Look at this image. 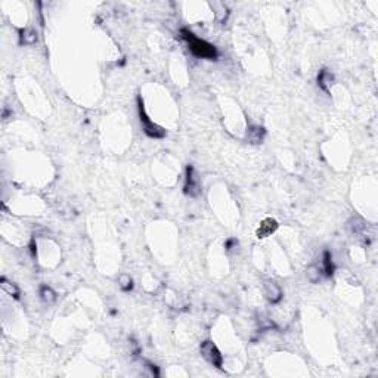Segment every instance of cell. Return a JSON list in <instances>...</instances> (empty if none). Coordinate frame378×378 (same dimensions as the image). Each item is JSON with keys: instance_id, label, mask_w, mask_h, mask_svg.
Segmentation results:
<instances>
[{"instance_id": "1", "label": "cell", "mask_w": 378, "mask_h": 378, "mask_svg": "<svg viewBox=\"0 0 378 378\" xmlns=\"http://www.w3.org/2000/svg\"><path fill=\"white\" fill-rule=\"evenodd\" d=\"M180 32H182V37L186 40V43H188L189 50L192 52V55H195L196 58L210 59V61H216V59H217L219 52H217V49H216L211 43H208V41H205V40L196 37L193 32H190V31L186 30V28H183Z\"/></svg>"}, {"instance_id": "2", "label": "cell", "mask_w": 378, "mask_h": 378, "mask_svg": "<svg viewBox=\"0 0 378 378\" xmlns=\"http://www.w3.org/2000/svg\"><path fill=\"white\" fill-rule=\"evenodd\" d=\"M137 112H139V121H140V126H142V130L145 131L146 136L149 137H154V139H161L165 136V130L162 127H159L158 124H155L145 112V108H143V102L140 97H137Z\"/></svg>"}, {"instance_id": "3", "label": "cell", "mask_w": 378, "mask_h": 378, "mask_svg": "<svg viewBox=\"0 0 378 378\" xmlns=\"http://www.w3.org/2000/svg\"><path fill=\"white\" fill-rule=\"evenodd\" d=\"M199 353H201V356L210 365H213L216 368H221V365H223V354L220 353V350L217 348V346L211 340H205V341L201 343Z\"/></svg>"}, {"instance_id": "4", "label": "cell", "mask_w": 378, "mask_h": 378, "mask_svg": "<svg viewBox=\"0 0 378 378\" xmlns=\"http://www.w3.org/2000/svg\"><path fill=\"white\" fill-rule=\"evenodd\" d=\"M183 192H185V195H188L190 198H196L201 193V183H199L198 174L192 165L186 167V180H185Z\"/></svg>"}, {"instance_id": "5", "label": "cell", "mask_w": 378, "mask_h": 378, "mask_svg": "<svg viewBox=\"0 0 378 378\" xmlns=\"http://www.w3.org/2000/svg\"><path fill=\"white\" fill-rule=\"evenodd\" d=\"M263 294H264V298L270 304H278L284 297V292H282L281 286L272 279H267V281L263 282Z\"/></svg>"}, {"instance_id": "6", "label": "cell", "mask_w": 378, "mask_h": 378, "mask_svg": "<svg viewBox=\"0 0 378 378\" xmlns=\"http://www.w3.org/2000/svg\"><path fill=\"white\" fill-rule=\"evenodd\" d=\"M266 136V130L261 127V126H257V124H251L248 126L247 128V140L252 145H258L263 142Z\"/></svg>"}, {"instance_id": "7", "label": "cell", "mask_w": 378, "mask_h": 378, "mask_svg": "<svg viewBox=\"0 0 378 378\" xmlns=\"http://www.w3.org/2000/svg\"><path fill=\"white\" fill-rule=\"evenodd\" d=\"M278 221L275 220V219H272V217H267V219H264L261 223H260V226H258V229H257V232H255V235H257V238H266V236H270L276 229H278Z\"/></svg>"}, {"instance_id": "8", "label": "cell", "mask_w": 378, "mask_h": 378, "mask_svg": "<svg viewBox=\"0 0 378 378\" xmlns=\"http://www.w3.org/2000/svg\"><path fill=\"white\" fill-rule=\"evenodd\" d=\"M38 40V35H37V31L34 28H21L19 30V43L24 44V46H31L34 43H37Z\"/></svg>"}, {"instance_id": "9", "label": "cell", "mask_w": 378, "mask_h": 378, "mask_svg": "<svg viewBox=\"0 0 378 378\" xmlns=\"http://www.w3.org/2000/svg\"><path fill=\"white\" fill-rule=\"evenodd\" d=\"M334 81V75L328 71V69H322L317 75V86L323 90V92H329V86Z\"/></svg>"}, {"instance_id": "10", "label": "cell", "mask_w": 378, "mask_h": 378, "mask_svg": "<svg viewBox=\"0 0 378 378\" xmlns=\"http://www.w3.org/2000/svg\"><path fill=\"white\" fill-rule=\"evenodd\" d=\"M38 295H40L41 301L46 303V304H52L56 300V294L49 285H41L40 289H38Z\"/></svg>"}, {"instance_id": "11", "label": "cell", "mask_w": 378, "mask_h": 378, "mask_svg": "<svg viewBox=\"0 0 378 378\" xmlns=\"http://www.w3.org/2000/svg\"><path fill=\"white\" fill-rule=\"evenodd\" d=\"M320 270L325 273V276H332V273L335 270V266L332 263V257H331L329 251L323 252V260H322V269Z\"/></svg>"}, {"instance_id": "12", "label": "cell", "mask_w": 378, "mask_h": 378, "mask_svg": "<svg viewBox=\"0 0 378 378\" xmlns=\"http://www.w3.org/2000/svg\"><path fill=\"white\" fill-rule=\"evenodd\" d=\"M0 285H1V288H3V291H4V292H7L10 297H13V298H19V288L16 286V284H13V282L7 281L6 278H1V279H0Z\"/></svg>"}, {"instance_id": "13", "label": "cell", "mask_w": 378, "mask_h": 378, "mask_svg": "<svg viewBox=\"0 0 378 378\" xmlns=\"http://www.w3.org/2000/svg\"><path fill=\"white\" fill-rule=\"evenodd\" d=\"M306 276H307V281H309V282L316 284V282H319L320 278H322V270H320L317 266L312 264V266H309V267L306 269Z\"/></svg>"}, {"instance_id": "14", "label": "cell", "mask_w": 378, "mask_h": 378, "mask_svg": "<svg viewBox=\"0 0 378 378\" xmlns=\"http://www.w3.org/2000/svg\"><path fill=\"white\" fill-rule=\"evenodd\" d=\"M118 284H120V288L123 291H130L133 288V279L128 275H126V273L118 276Z\"/></svg>"}]
</instances>
